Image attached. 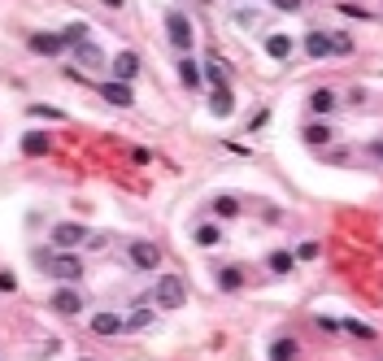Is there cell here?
I'll return each instance as SVG.
<instances>
[{
	"label": "cell",
	"mask_w": 383,
	"mask_h": 361,
	"mask_svg": "<svg viewBox=\"0 0 383 361\" xmlns=\"http://www.w3.org/2000/svg\"><path fill=\"white\" fill-rule=\"evenodd\" d=\"M88 35H92V26H88V22H70V26L61 31L65 48H79V44H88Z\"/></svg>",
	"instance_id": "cell-19"
},
{
	"label": "cell",
	"mask_w": 383,
	"mask_h": 361,
	"mask_svg": "<svg viewBox=\"0 0 383 361\" xmlns=\"http://www.w3.org/2000/svg\"><path fill=\"white\" fill-rule=\"evenodd\" d=\"M323 157L331 161V166H344V161H348V149H327Z\"/></svg>",
	"instance_id": "cell-32"
},
{
	"label": "cell",
	"mask_w": 383,
	"mask_h": 361,
	"mask_svg": "<svg viewBox=\"0 0 383 361\" xmlns=\"http://www.w3.org/2000/svg\"><path fill=\"white\" fill-rule=\"evenodd\" d=\"M88 240V226H79V222H57L53 226V244L57 249H74V244Z\"/></svg>",
	"instance_id": "cell-9"
},
{
	"label": "cell",
	"mask_w": 383,
	"mask_h": 361,
	"mask_svg": "<svg viewBox=\"0 0 383 361\" xmlns=\"http://www.w3.org/2000/svg\"><path fill=\"white\" fill-rule=\"evenodd\" d=\"M305 57H313V61L331 57V35H327V31H309V35H305Z\"/></svg>",
	"instance_id": "cell-15"
},
{
	"label": "cell",
	"mask_w": 383,
	"mask_h": 361,
	"mask_svg": "<svg viewBox=\"0 0 383 361\" xmlns=\"http://www.w3.org/2000/svg\"><path fill=\"white\" fill-rule=\"evenodd\" d=\"M261 48H266V57H270V61H288V57L296 53L292 35H283V31H270V35L261 40Z\"/></svg>",
	"instance_id": "cell-7"
},
{
	"label": "cell",
	"mask_w": 383,
	"mask_h": 361,
	"mask_svg": "<svg viewBox=\"0 0 383 361\" xmlns=\"http://www.w3.org/2000/svg\"><path fill=\"white\" fill-rule=\"evenodd\" d=\"M53 309H57V314H79V309H83V296H79V292H57V296H53Z\"/></svg>",
	"instance_id": "cell-20"
},
{
	"label": "cell",
	"mask_w": 383,
	"mask_h": 361,
	"mask_svg": "<svg viewBox=\"0 0 383 361\" xmlns=\"http://www.w3.org/2000/svg\"><path fill=\"white\" fill-rule=\"evenodd\" d=\"M270 9H279V13H301L305 9V0H266Z\"/></svg>",
	"instance_id": "cell-27"
},
{
	"label": "cell",
	"mask_w": 383,
	"mask_h": 361,
	"mask_svg": "<svg viewBox=\"0 0 383 361\" xmlns=\"http://www.w3.org/2000/svg\"><path fill=\"white\" fill-rule=\"evenodd\" d=\"M48 144H53V140H48L44 131H26V135H22V153L26 157H40V153H48Z\"/></svg>",
	"instance_id": "cell-17"
},
{
	"label": "cell",
	"mask_w": 383,
	"mask_h": 361,
	"mask_svg": "<svg viewBox=\"0 0 383 361\" xmlns=\"http://www.w3.org/2000/svg\"><path fill=\"white\" fill-rule=\"evenodd\" d=\"M292 357H296V344L292 339H279L275 349H270V361H292Z\"/></svg>",
	"instance_id": "cell-26"
},
{
	"label": "cell",
	"mask_w": 383,
	"mask_h": 361,
	"mask_svg": "<svg viewBox=\"0 0 383 361\" xmlns=\"http://www.w3.org/2000/svg\"><path fill=\"white\" fill-rule=\"evenodd\" d=\"M70 53H74V65H83V70H105V53H101V48H96L92 40L88 44H79V48H70Z\"/></svg>",
	"instance_id": "cell-11"
},
{
	"label": "cell",
	"mask_w": 383,
	"mask_h": 361,
	"mask_svg": "<svg viewBox=\"0 0 383 361\" xmlns=\"http://www.w3.org/2000/svg\"><path fill=\"white\" fill-rule=\"evenodd\" d=\"M266 122H270V109H257L253 118H248V135H253V131H261Z\"/></svg>",
	"instance_id": "cell-30"
},
{
	"label": "cell",
	"mask_w": 383,
	"mask_h": 361,
	"mask_svg": "<svg viewBox=\"0 0 383 361\" xmlns=\"http://www.w3.org/2000/svg\"><path fill=\"white\" fill-rule=\"evenodd\" d=\"M305 105H309V113H313V118H323V122H327L331 113L340 109V96H336V87H313Z\"/></svg>",
	"instance_id": "cell-3"
},
{
	"label": "cell",
	"mask_w": 383,
	"mask_h": 361,
	"mask_svg": "<svg viewBox=\"0 0 383 361\" xmlns=\"http://www.w3.org/2000/svg\"><path fill=\"white\" fill-rule=\"evenodd\" d=\"M218 287H222V292H240V287H244V270H240V266L218 270Z\"/></svg>",
	"instance_id": "cell-21"
},
{
	"label": "cell",
	"mask_w": 383,
	"mask_h": 361,
	"mask_svg": "<svg viewBox=\"0 0 383 361\" xmlns=\"http://www.w3.org/2000/svg\"><path fill=\"white\" fill-rule=\"evenodd\" d=\"M109 70H113V83L131 87V78H140V53H131V48H127V53H118L109 61Z\"/></svg>",
	"instance_id": "cell-5"
},
{
	"label": "cell",
	"mask_w": 383,
	"mask_h": 361,
	"mask_svg": "<svg viewBox=\"0 0 383 361\" xmlns=\"http://www.w3.org/2000/svg\"><path fill=\"white\" fill-rule=\"evenodd\" d=\"M179 83L188 92H201L205 87V74H201V61L196 57H179Z\"/></svg>",
	"instance_id": "cell-10"
},
{
	"label": "cell",
	"mask_w": 383,
	"mask_h": 361,
	"mask_svg": "<svg viewBox=\"0 0 383 361\" xmlns=\"http://www.w3.org/2000/svg\"><path fill=\"white\" fill-rule=\"evenodd\" d=\"M301 140L309 144V149L327 153L331 144H336V126H331V122H323V118H313V122H305V126H301Z\"/></svg>",
	"instance_id": "cell-2"
},
{
	"label": "cell",
	"mask_w": 383,
	"mask_h": 361,
	"mask_svg": "<svg viewBox=\"0 0 383 361\" xmlns=\"http://www.w3.org/2000/svg\"><path fill=\"white\" fill-rule=\"evenodd\" d=\"M213 213L218 218H240V201L236 196H213Z\"/></svg>",
	"instance_id": "cell-23"
},
{
	"label": "cell",
	"mask_w": 383,
	"mask_h": 361,
	"mask_svg": "<svg viewBox=\"0 0 383 361\" xmlns=\"http://www.w3.org/2000/svg\"><path fill=\"white\" fill-rule=\"evenodd\" d=\"M153 296H157L161 309H179V305H183V283H179L174 274H161L157 287H153Z\"/></svg>",
	"instance_id": "cell-4"
},
{
	"label": "cell",
	"mask_w": 383,
	"mask_h": 361,
	"mask_svg": "<svg viewBox=\"0 0 383 361\" xmlns=\"http://www.w3.org/2000/svg\"><path fill=\"white\" fill-rule=\"evenodd\" d=\"M101 96H105L109 105H118V109H131V105H136V92H131L127 83H113V78L101 87Z\"/></svg>",
	"instance_id": "cell-14"
},
{
	"label": "cell",
	"mask_w": 383,
	"mask_h": 361,
	"mask_svg": "<svg viewBox=\"0 0 383 361\" xmlns=\"http://www.w3.org/2000/svg\"><path fill=\"white\" fill-rule=\"evenodd\" d=\"M209 113H213V118H231V113H236V96H231V83L209 92Z\"/></svg>",
	"instance_id": "cell-13"
},
{
	"label": "cell",
	"mask_w": 383,
	"mask_h": 361,
	"mask_svg": "<svg viewBox=\"0 0 383 361\" xmlns=\"http://www.w3.org/2000/svg\"><path fill=\"white\" fill-rule=\"evenodd\" d=\"M165 40H170V44L179 48V57H192L196 31H192V22H188V13H179V9L165 13Z\"/></svg>",
	"instance_id": "cell-1"
},
{
	"label": "cell",
	"mask_w": 383,
	"mask_h": 361,
	"mask_svg": "<svg viewBox=\"0 0 383 361\" xmlns=\"http://www.w3.org/2000/svg\"><path fill=\"white\" fill-rule=\"evenodd\" d=\"M40 261H44V266L53 270L57 278H65V283H74V278L83 274V261H79V257H44V253H40Z\"/></svg>",
	"instance_id": "cell-8"
},
{
	"label": "cell",
	"mask_w": 383,
	"mask_h": 361,
	"mask_svg": "<svg viewBox=\"0 0 383 361\" xmlns=\"http://www.w3.org/2000/svg\"><path fill=\"white\" fill-rule=\"evenodd\" d=\"M131 261H136V270H157L161 266V249L148 240H136L131 244Z\"/></svg>",
	"instance_id": "cell-6"
},
{
	"label": "cell",
	"mask_w": 383,
	"mask_h": 361,
	"mask_svg": "<svg viewBox=\"0 0 383 361\" xmlns=\"http://www.w3.org/2000/svg\"><path fill=\"white\" fill-rule=\"evenodd\" d=\"M92 326H96L101 335H113V331H118L122 322H118V314H96V318H92Z\"/></svg>",
	"instance_id": "cell-25"
},
{
	"label": "cell",
	"mask_w": 383,
	"mask_h": 361,
	"mask_svg": "<svg viewBox=\"0 0 383 361\" xmlns=\"http://www.w3.org/2000/svg\"><path fill=\"white\" fill-rule=\"evenodd\" d=\"M201 74H205L209 87H227V70H222L218 57H205V61H201Z\"/></svg>",
	"instance_id": "cell-16"
},
{
	"label": "cell",
	"mask_w": 383,
	"mask_h": 361,
	"mask_svg": "<svg viewBox=\"0 0 383 361\" xmlns=\"http://www.w3.org/2000/svg\"><path fill=\"white\" fill-rule=\"evenodd\" d=\"M348 53H353V35L336 31V35H331V57H348Z\"/></svg>",
	"instance_id": "cell-24"
},
{
	"label": "cell",
	"mask_w": 383,
	"mask_h": 361,
	"mask_svg": "<svg viewBox=\"0 0 383 361\" xmlns=\"http://www.w3.org/2000/svg\"><path fill=\"white\" fill-rule=\"evenodd\" d=\"M236 22H240V26H257V22H261V13L244 5V9H236Z\"/></svg>",
	"instance_id": "cell-28"
},
{
	"label": "cell",
	"mask_w": 383,
	"mask_h": 361,
	"mask_svg": "<svg viewBox=\"0 0 383 361\" xmlns=\"http://www.w3.org/2000/svg\"><path fill=\"white\" fill-rule=\"evenodd\" d=\"M266 266H270L275 274H292V270H296V257L279 249V253H270V257H266Z\"/></svg>",
	"instance_id": "cell-22"
},
{
	"label": "cell",
	"mask_w": 383,
	"mask_h": 361,
	"mask_svg": "<svg viewBox=\"0 0 383 361\" xmlns=\"http://www.w3.org/2000/svg\"><path fill=\"white\" fill-rule=\"evenodd\" d=\"M296 257H305V261H313V257H318V244H313V240H309V244H301V249H296Z\"/></svg>",
	"instance_id": "cell-33"
},
{
	"label": "cell",
	"mask_w": 383,
	"mask_h": 361,
	"mask_svg": "<svg viewBox=\"0 0 383 361\" xmlns=\"http://www.w3.org/2000/svg\"><path fill=\"white\" fill-rule=\"evenodd\" d=\"M366 153H370L379 166H383V140H370V144H366Z\"/></svg>",
	"instance_id": "cell-34"
},
{
	"label": "cell",
	"mask_w": 383,
	"mask_h": 361,
	"mask_svg": "<svg viewBox=\"0 0 383 361\" xmlns=\"http://www.w3.org/2000/svg\"><path fill=\"white\" fill-rule=\"evenodd\" d=\"M196 244H201V249L222 244V226H218V222H201V226H196Z\"/></svg>",
	"instance_id": "cell-18"
},
{
	"label": "cell",
	"mask_w": 383,
	"mask_h": 361,
	"mask_svg": "<svg viewBox=\"0 0 383 361\" xmlns=\"http://www.w3.org/2000/svg\"><path fill=\"white\" fill-rule=\"evenodd\" d=\"M31 118H57V122H61L65 113H61V109H53V105H31Z\"/></svg>",
	"instance_id": "cell-29"
},
{
	"label": "cell",
	"mask_w": 383,
	"mask_h": 361,
	"mask_svg": "<svg viewBox=\"0 0 383 361\" xmlns=\"http://www.w3.org/2000/svg\"><path fill=\"white\" fill-rule=\"evenodd\" d=\"M101 5H105V9H113V13H118V9H127V0H101Z\"/></svg>",
	"instance_id": "cell-36"
},
{
	"label": "cell",
	"mask_w": 383,
	"mask_h": 361,
	"mask_svg": "<svg viewBox=\"0 0 383 361\" xmlns=\"http://www.w3.org/2000/svg\"><path fill=\"white\" fill-rule=\"evenodd\" d=\"M344 326H348V335H357V339H375V331L366 322H344Z\"/></svg>",
	"instance_id": "cell-31"
},
{
	"label": "cell",
	"mask_w": 383,
	"mask_h": 361,
	"mask_svg": "<svg viewBox=\"0 0 383 361\" xmlns=\"http://www.w3.org/2000/svg\"><path fill=\"white\" fill-rule=\"evenodd\" d=\"M340 13H348V18H370V13H366L361 5H340Z\"/></svg>",
	"instance_id": "cell-35"
},
{
	"label": "cell",
	"mask_w": 383,
	"mask_h": 361,
	"mask_svg": "<svg viewBox=\"0 0 383 361\" xmlns=\"http://www.w3.org/2000/svg\"><path fill=\"white\" fill-rule=\"evenodd\" d=\"M31 53H44V57H57L65 53V40H61V31H40V35H31Z\"/></svg>",
	"instance_id": "cell-12"
}]
</instances>
